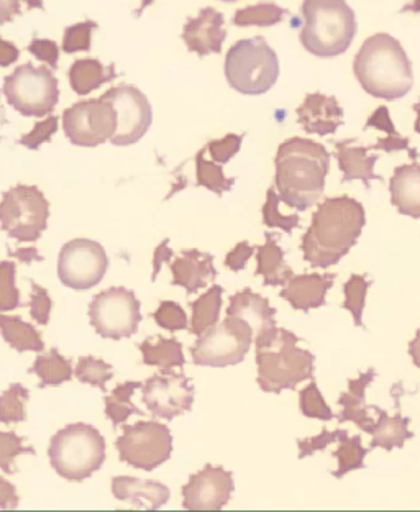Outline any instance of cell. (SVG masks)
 <instances>
[{
    "label": "cell",
    "instance_id": "7a4b0ae2",
    "mask_svg": "<svg viewBox=\"0 0 420 512\" xmlns=\"http://www.w3.org/2000/svg\"><path fill=\"white\" fill-rule=\"evenodd\" d=\"M274 166V188L281 202L302 212L319 202L330 168V153L322 143L289 138L279 145Z\"/></svg>",
    "mask_w": 420,
    "mask_h": 512
},
{
    "label": "cell",
    "instance_id": "11a10c76",
    "mask_svg": "<svg viewBox=\"0 0 420 512\" xmlns=\"http://www.w3.org/2000/svg\"><path fill=\"white\" fill-rule=\"evenodd\" d=\"M19 503L17 488L10 481L5 480L4 476H0V509H17Z\"/></svg>",
    "mask_w": 420,
    "mask_h": 512
},
{
    "label": "cell",
    "instance_id": "7dc6e473",
    "mask_svg": "<svg viewBox=\"0 0 420 512\" xmlns=\"http://www.w3.org/2000/svg\"><path fill=\"white\" fill-rule=\"evenodd\" d=\"M153 319L161 329L176 332V330H186L189 327L188 316L183 307L178 302L161 301L160 307L153 312Z\"/></svg>",
    "mask_w": 420,
    "mask_h": 512
},
{
    "label": "cell",
    "instance_id": "7bdbcfd3",
    "mask_svg": "<svg viewBox=\"0 0 420 512\" xmlns=\"http://www.w3.org/2000/svg\"><path fill=\"white\" fill-rule=\"evenodd\" d=\"M299 407H301L302 416L309 419H319V421L329 422L334 419V412L325 403L324 396L320 394L319 386L314 378L311 384L302 389L299 393Z\"/></svg>",
    "mask_w": 420,
    "mask_h": 512
},
{
    "label": "cell",
    "instance_id": "6f0895ef",
    "mask_svg": "<svg viewBox=\"0 0 420 512\" xmlns=\"http://www.w3.org/2000/svg\"><path fill=\"white\" fill-rule=\"evenodd\" d=\"M20 14H22L20 0H0V25L12 22Z\"/></svg>",
    "mask_w": 420,
    "mask_h": 512
},
{
    "label": "cell",
    "instance_id": "1f68e13d",
    "mask_svg": "<svg viewBox=\"0 0 420 512\" xmlns=\"http://www.w3.org/2000/svg\"><path fill=\"white\" fill-rule=\"evenodd\" d=\"M366 128H376L386 133V138H379L375 145H370V150L384 151V153H394V151H407L411 155L412 160L419 158L416 148H411L409 138L402 137L398 132V128L394 127L391 115H389L388 107L381 106L371 114L370 119L366 120Z\"/></svg>",
    "mask_w": 420,
    "mask_h": 512
},
{
    "label": "cell",
    "instance_id": "d6986e66",
    "mask_svg": "<svg viewBox=\"0 0 420 512\" xmlns=\"http://www.w3.org/2000/svg\"><path fill=\"white\" fill-rule=\"evenodd\" d=\"M297 122L304 132L327 137L334 135L343 125V109L334 96L320 92L307 94L301 106L297 107Z\"/></svg>",
    "mask_w": 420,
    "mask_h": 512
},
{
    "label": "cell",
    "instance_id": "816d5d0a",
    "mask_svg": "<svg viewBox=\"0 0 420 512\" xmlns=\"http://www.w3.org/2000/svg\"><path fill=\"white\" fill-rule=\"evenodd\" d=\"M32 283V294H30V317H32L38 325H48L50 322L51 309H53V301H51L50 294L40 284Z\"/></svg>",
    "mask_w": 420,
    "mask_h": 512
},
{
    "label": "cell",
    "instance_id": "e0dca14e",
    "mask_svg": "<svg viewBox=\"0 0 420 512\" xmlns=\"http://www.w3.org/2000/svg\"><path fill=\"white\" fill-rule=\"evenodd\" d=\"M235 483L232 471L206 465L183 486V506L191 511H219L229 504Z\"/></svg>",
    "mask_w": 420,
    "mask_h": 512
},
{
    "label": "cell",
    "instance_id": "681fc988",
    "mask_svg": "<svg viewBox=\"0 0 420 512\" xmlns=\"http://www.w3.org/2000/svg\"><path fill=\"white\" fill-rule=\"evenodd\" d=\"M58 124H60V120L55 115H51L42 122H37L32 132H28L27 135L20 138V145L28 150H38L43 143L50 142L53 135L58 132Z\"/></svg>",
    "mask_w": 420,
    "mask_h": 512
},
{
    "label": "cell",
    "instance_id": "7c38bea8",
    "mask_svg": "<svg viewBox=\"0 0 420 512\" xmlns=\"http://www.w3.org/2000/svg\"><path fill=\"white\" fill-rule=\"evenodd\" d=\"M115 447L120 462L137 470L153 471L168 462L173 453V434L168 426L156 421H140L124 427Z\"/></svg>",
    "mask_w": 420,
    "mask_h": 512
},
{
    "label": "cell",
    "instance_id": "be15d7a7",
    "mask_svg": "<svg viewBox=\"0 0 420 512\" xmlns=\"http://www.w3.org/2000/svg\"><path fill=\"white\" fill-rule=\"evenodd\" d=\"M27 2L28 10L38 9L43 10L45 9V5H43V0H25Z\"/></svg>",
    "mask_w": 420,
    "mask_h": 512
},
{
    "label": "cell",
    "instance_id": "f5cc1de1",
    "mask_svg": "<svg viewBox=\"0 0 420 512\" xmlns=\"http://www.w3.org/2000/svg\"><path fill=\"white\" fill-rule=\"evenodd\" d=\"M28 53H32L38 61L48 64L51 69L58 68V60H60V46L53 40H42L35 38L28 45Z\"/></svg>",
    "mask_w": 420,
    "mask_h": 512
},
{
    "label": "cell",
    "instance_id": "94428289",
    "mask_svg": "<svg viewBox=\"0 0 420 512\" xmlns=\"http://www.w3.org/2000/svg\"><path fill=\"white\" fill-rule=\"evenodd\" d=\"M409 355H411L412 363L420 368V329L417 330L416 337L409 343Z\"/></svg>",
    "mask_w": 420,
    "mask_h": 512
},
{
    "label": "cell",
    "instance_id": "60d3db41",
    "mask_svg": "<svg viewBox=\"0 0 420 512\" xmlns=\"http://www.w3.org/2000/svg\"><path fill=\"white\" fill-rule=\"evenodd\" d=\"M74 376L81 383L91 384L94 388H99L105 393L107 391L105 386H107V381L114 376V370H112V365L105 363L101 358L87 355V357L79 358L76 370H74Z\"/></svg>",
    "mask_w": 420,
    "mask_h": 512
},
{
    "label": "cell",
    "instance_id": "9c48e42d",
    "mask_svg": "<svg viewBox=\"0 0 420 512\" xmlns=\"http://www.w3.org/2000/svg\"><path fill=\"white\" fill-rule=\"evenodd\" d=\"M50 219V202L37 186L17 184L2 194L0 227L19 242H37Z\"/></svg>",
    "mask_w": 420,
    "mask_h": 512
},
{
    "label": "cell",
    "instance_id": "603a6c76",
    "mask_svg": "<svg viewBox=\"0 0 420 512\" xmlns=\"http://www.w3.org/2000/svg\"><path fill=\"white\" fill-rule=\"evenodd\" d=\"M112 494L117 501H125L138 508L160 509L168 503L171 491L160 481L115 476L112 480Z\"/></svg>",
    "mask_w": 420,
    "mask_h": 512
},
{
    "label": "cell",
    "instance_id": "b9f144b4",
    "mask_svg": "<svg viewBox=\"0 0 420 512\" xmlns=\"http://www.w3.org/2000/svg\"><path fill=\"white\" fill-rule=\"evenodd\" d=\"M279 197L276 188L268 189L266 192V202L263 206V224L270 229H279L286 234H293V230L301 227V217L299 214L283 215L279 212Z\"/></svg>",
    "mask_w": 420,
    "mask_h": 512
},
{
    "label": "cell",
    "instance_id": "5b68a950",
    "mask_svg": "<svg viewBox=\"0 0 420 512\" xmlns=\"http://www.w3.org/2000/svg\"><path fill=\"white\" fill-rule=\"evenodd\" d=\"M301 43L311 55L335 58L345 53L357 35V17L345 0H304Z\"/></svg>",
    "mask_w": 420,
    "mask_h": 512
},
{
    "label": "cell",
    "instance_id": "f35d334b",
    "mask_svg": "<svg viewBox=\"0 0 420 512\" xmlns=\"http://www.w3.org/2000/svg\"><path fill=\"white\" fill-rule=\"evenodd\" d=\"M30 391L22 384H10V388L0 394V424H19L27 421V404Z\"/></svg>",
    "mask_w": 420,
    "mask_h": 512
},
{
    "label": "cell",
    "instance_id": "f546056e",
    "mask_svg": "<svg viewBox=\"0 0 420 512\" xmlns=\"http://www.w3.org/2000/svg\"><path fill=\"white\" fill-rule=\"evenodd\" d=\"M140 352L143 355V363L147 366H156L160 371L183 368L186 358L183 353V343L171 337H153L140 343Z\"/></svg>",
    "mask_w": 420,
    "mask_h": 512
},
{
    "label": "cell",
    "instance_id": "44dd1931",
    "mask_svg": "<svg viewBox=\"0 0 420 512\" xmlns=\"http://www.w3.org/2000/svg\"><path fill=\"white\" fill-rule=\"evenodd\" d=\"M337 275L334 273H309V275H294L284 284L279 296L289 302V306L296 311L309 312L312 309H319L325 306V298L332 286H334Z\"/></svg>",
    "mask_w": 420,
    "mask_h": 512
},
{
    "label": "cell",
    "instance_id": "03108f58",
    "mask_svg": "<svg viewBox=\"0 0 420 512\" xmlns=\"http://www.w3.org/2000/svg\"><path fill=\"white\" fill-rule=\"evenodd\" d=\"M222 2H237V0H222Z\"/></svg>",
    "mask_w": 420,
    "mask_h": 512
},
{
    "label": "cell",
    "instance_id": "e575fe53",
    "mask_svg": "<svg viewBox=\"0 0 420 512\" xmlns=\"http://www.w3.org/2000/svg\"><path fill=\"white\" fill-rule=\"evenodd\" d=\"M28 373L40 378V388L60 386L73 378V365L56 348H51L50 352L38 355Z\"/></svg>",
    "mask_w": 420,
    "mask_h": 512
},
{
    "label": "cell",
    "instance_id": "c3c4849f",
    "mask_svg": "<svg viewBox=\"0 0 420 512\" xmlns=\"http://www.w3.org/2000/svg\"><path fill=\"white\" fill-rule=\"evenodd\" d=\"M348 430H334L329 432L327 429H322L317 437H307V439L297 440V447H299V460L311 457L315 452H324L325 448L329 447L334 442H340L343 437H347Z\"/></svg>",
    "mask_w": 420,
    "mask_h": 512
},
{
    "label": "cell",
    "instance_id": "f6af8a7d",
    "mask_svg": "<svg viewBox=\"0 0 420 512\" xmlns=\"http://www.w3.org/2000/svg\"><path fill=\"white\" fill-rule=\"evenodd\" d=\"M22 453H32L35 455L33 447L25 445V439L19 437L15 432H2L0 430V470L7 475L17 473L15 467V458Z\"/></svg>",
    "mask_w": 420,
    "mask_h": 512
},
{
    "label": "cell",
    "instance_id": "9f6ffc18",
    "mask_svg": "<svg viewBox=\"0 0 420 512\" xmlns=\"http://www.w3.org/2000/svg\"><path fill=\"white\" fill-rule=\"evenodd\" d=\"M20 58V50L12 42H7L0 37V68H7L17 63Z\"/></svg>",
    "mask_w": 420,
    "mask_h": 512
},
{
    "label": "cell",
    "instance_id": "f1b7e54d",
    "mask_svg": "<svg viewBox=\"0 0 420 512\" xmlns=\"http://www.w3.org/2000/svg\"><path fill=\"white\" fill-rule=\"evenodd\" d=\"M119 74L115 71L114 64L105 66L99 60L86 58V60L74 61L69 68V86L78 96H87L104 84L114 81Z\"/></svg>",
    "mask_w": 420,
    "mask_h": 512
},
{
    "label": "cell",
    "instance_id": "ab89813d",
    "mask_svg": "<svg viewBox=\"0 0 420 512\" xmlns=\"http://www.w3.org/2000/svg\"><path fill=\"white\" fill-rule=\"evenodd\" d=\"M373 281L366 279L363 275H352L347 283L343 284V293H345V302L343 309L350 312L353 316V322L357 327H363V312L366 306V294Z\"/></svg>",
    "mask_w": 420,
    "mask_h": 512
},
{
    "label": "cell",
    "instance_id": "4316f807",
    "mask_svg": "<svg viewBox=\"0 0 420 512\" xmlns=\"http://www.w3.org/2000/svg\"><path fill=\"white\" fill-rule=\"evenodd\" d=\"M266 242L256 247V276L263 278L265 286H284L293 278L294 271L284 261V250L279 247L278 235L266 232Z\"/></svg>",
    "mask_w": 420,
    "mask_h": 512
},
{
    "label": "cell",
    "instance_id": "277c9868",
    "mask_svg": "<svg viewBox=\"0 0 420 512\" xmlns=\"http://www.w3.org/2000/svg\"><path fill=\"white\" fill-rule=\"evenodd\" d=\"M299 342L294 332L278 325L256 335V381L265 393L296 389L297 384L314 378L315 355L297 347Z\"/></svg>",
    "mask_w": 420,
    "mask_h": 512
},
{
    "label": "cell",
    "instance_id": "8992f818",
    "mask_svg": "<svg viewBox=\"0 0 420 512\" xmlns=\"http://www.w3.org/2000/svg\"><path fill=\"white\" fill-rule=\"evenodd\" d=\"M48 457L61 478L84 481L104 465L105 440L96 427L69 424L51 437Z\"/></svg>",
    "mask_w": 420,
    "mask_h": 512
},
{
    "label": "cell",
    "instance_id": "cb8c5ba5",
    "mask_svg": "<svg viewBox=\"0 0 420 512\" xmlns=\"http://www.w3.org/2000/svg\"><path fill=\"white\" fill-rule=\"evenodd\" d=\"M375 368H370L366 373H361L357 380H348V393H342L338 398V404L342 406V412L338 416V422L352 421L366 434H373L376 421L371 419L366 406V388L376 380Z\"/></svg>",
    "mask_w": 420,
    "mask_h": 512
},
{
    "label": "cell",
    "instance_id": "91938a15",
    "mask_svg": "<svg viewBox=\"0 0 420 512\" xmlns=\"http://www.w3.org/2000/svg\"><path fill=\"white\" fill-rule=\"evenodd\" d=\"M10 256L19 258L22 263L30 265L32 261H43V256L38 253L37 248H22L19 252H10Z\"/></svg>",
    "mask_w": 420,
    "mask_h": 512
},
{
    "label": "cell",
    "instance_id": "30bf717a",
    "mask_svg": "<svg viewBox=\"0 0 420 512\" xmlns=\"http://www.w3.org/2000/svg\"><path fill=\"white\" fill-rule=\"evenodd\" d=\"M252 327L245 320L227 316L197 337L191 348L192 362L197 366H225L242 363L253 343Z\"/></svg>",
    "mask_w": 420,
    "mask_h": 512
},
{
    "label": "cell",
    "instance_id": "4fadbf2b",
    "mask_svg": "<svg viewBox=\"0 0 420 512\" xmlns=\"http://www.w3.org/2000/svg\"><path fill=\"white\" fill-rule=\"evenodd\" d=\"M117 125V110L102 97L76 102L63 112L64 135L76 147L94 148L110 142Z\"/></svg>",
    "mask_w": 420,
    "mask_h": 512
},
{
    "label": "cell",
    "instance_id": "f907efd6",
    "mask_svg": "<svg viewBox=\"0 0 420 512\" xmlns=\"http://www.w3.org/2000/svg\"><path fill=\"white\" fill-rule=\"evenodd\" d=\"M243 135H235V133H229L220 140H212L207 143V151H209L212 160L219 165H225L232 160L233 156L237 155L240 148H242Z\"/></svg>",
    "mask_w": 420,
    "mask_h": 512
},
{
    "label": "cell",
    "instance_id": "5bb4252c",
    "mask_svg": "<svg viewBox=\"0 0 420 512\" xmlns=\"http://www.w3.org/2000/svg\"><path fill=\"white\" fill-rule=\"evenodd\" d=\"M109 270V256L101 243L89 238H74L64 243L58 256V278L74 291L92 289Z\"/></svg>",
    "mask_w": 420,
    "mask_h": 512
},
{
    "label": "cell",
    "instance_id": "3957f363",
    "mask_svg": "<svg viewBox=\"0 0 420 512\" xmlns=\"http://www.w3.org/2000/svg\"><path fill=\"white\" fill-rule=\"evenodd\" d=\"M353 73L370 96L398 101L414 86L412 63L398 38L376 33L365 40L353 61Z\"/></svg>",
    "mask_w": 420,
    "mask_h": 512
},
{
    "label": "cell",
    "instance_id": "484cf974",
    "mask_svg": "<svg viewBox=\"0 0 420 512\" xmlns=\"http://www.w3.org/2000/svg\"><path fill=\"white\" fill-rule=\"evenodd\" d=\"M391 204L399 214L409 215L412 219H420V165L398 166L393 178L389 181Z\"/></svg>",
    "mask_w": 420,
    "mask_h": 512
},
{
    "label": "cell",
    "instance_id": "e7e4bbea",
    "mask_svg": "<svg viewBox=\"0 0 420 512\" xmlns=\"http://www.w3.org/2000/svg\"><path fill=\"white\" fill-rule=\"evenodd\" d=\"M414 110H416L417 114L416 124H414V130H416V133H419L420 135V101L417 102L416 106H414Z\"/></svg>",
    "mask_w": 420,
    "mask_h": 512
},
{
    "label": "cell",
    "instance_id": "ee69618b",
    "mask_svg": "<svg viewBox=\"0 0 420 512\" xmlns=\"http://www.w3.org/2000/svg\"><path fill=\"white\" fill-rule=\"evenodd\" d=\"M17 266L14 261H0V312H10L27 306L20 301V293L15 286Z\"/></svg>",
    "mask_w": 420,
    "mask_h": 512
},
{
    "label": "cell",
    "instance_id": "7402d4cb",
    "mask_svg": "<svg viewBox=\"0 0 420 512\" xmlns=\"http://www.w3.org/2000/svg\"><path fill=\"white\" fill-rule=\"evenodd\" d=\"M335 158L338 168L342 171V183L363 181L366 189H370L371 181H383V176L375 173V165L379 155H368L370 148L360 145L358 140L348 138L335 142Z\"/></svg>",
    "mask_w": 420,
    "mask_h": 512
},
{
    "label": "cell",
    "instance_id": "680465c9",
    "mask_svg": "<svg viewBox=\"0 0 420 512\" xmlns=\"http://www.w3.org/2000/svg\"><path fill=\"white\" fill-rule=\"evenodd\" d=\"M169 238H166L165 242L161 243L160 247L156 248L155 256H153V281H155L156 276L160 275L161 265L166 263V261L171 260V256H173V250L168 247Z\"/></svg>",
    "mask_w": 420,
    "mask_h": 512
},
{
    "label": "cell",
    "instance_id": "ffe728a7",
    "mask_svg": "<svg viewBox=\"0 0 420 512\" xmlns=\"http://www.w3.org/2000/svg\"><path fill=\"white\" fill-rule=\"evenodd\" d=\"M173 286H181L186 289L188 296L197 293L199 289L206 288L217 278V270L214 266V256L201 252L197 248L183 250L176 260L169 263Z\"/></svg>",
    "mask_w": 420,
    "mask_h": 512
},
{
    "label": "cell",
    "instance_id": "6125c7cd",
    "mask_svg": "<svg viewBox=\"0 0 420 512\" xmlns=\"http://www.w3.org/2000/svg\"><path fill=\"white\" fill-rule=\"evenodd\" d=\"M406 12H411V14H420V0H412L411 4L404 5L401 9V14H406Z\"/></svg>",
    "mask_w": 420,
    "mask_h": 512
},
{
    "label": "cell",
    "instance_id": "8fae6325",
    "mask_svg": "<svg viewBox=\"0 0 420 512\" xmlns=\"http://www.w3.org/2000/svg\"><path fill=\"white\" fill-rule=\"evenodd\" d=\"M89 320L102 339H130L142 322V304L130 289H105L92 298Z\"/></svg>",
    "mask_w": 420,
    "mask_h": 512
},
{
    "label": "cell",
    "instance_id": "6da1fadb",
    "mask_svg": "<svg viewBox=\"0 0 420 512\" xmlns=\"http://www.w3.org/2000/svg\"><path fill=\"white\" fill-rule=\"evenodd\" d=\"M365 224V207L353 197H327L312 214L311 227L302 237L304 260L312 268L329 270L357 245Z\"/></svg>",
    "mask_w": 420,
    "mask_h": 512
},
{
    "label": "cell",
    "instance_id": "836d02e7",
    "mask_svg": "<svg viewBox=\"0 0 420 512\" xmlns=\"http://www.w3.org/2000/svg\"><path fill=\"white\" fill-rule=\"evenodd\" d=\"M142 386L143 384L138 381H125L120 383L109 396H105V416L112 422L114 429H117L120 424H125L132 414H138V416L145 414L132 403L133 394L137 393L138 389H142Z\"/></svg>",
    "mask_w": 420,
    "mask_h": 512
},
{
    "label": "cell",
    "instance_id": "52a82bcc",
    "mask_svg": "<svg viewBox=\"0 0 420 512\" xmlns=\"http://www.w3.org/2000/svg\"><path fill=\"white\" fill-rule=\"evenodd\" d=\"M225 78L240 94L261 96L278 81V55L263 37L240 40L225 56Z\"/></svg>",
    "mask_w": 420,
    "mask_h": 512
},
{
    "label": "cell",
    "instance_id": "ba28073f",
    "mask_svg": "<svg viewBox=\"0 0 420 512\" xmlns=\"http://www.w3.org/2000/svg\"><path fill=\"white\" fill-rule=\"evenodd\" d=\"M5 99L23 117L42 119L60 102V84L53 69L25 63L4 81Z\"/></svg>",
    "mask_w": 420,
    "mask_h": 512
},
{
    "label": "cell",
    "instance_id": "bcb514c9",
    "mask_svg": "<svg viewBox=\"0 0 420 512\" xmlns=\"http://www.w3.org/2000/svg\"><path fill=\"white\" fill-rule=\"evenodd\" d=\"M97 23L94 20L78 23L73 27L64 30L63 51L64 53H78V51H89L92 45V32L96 30Z\"/></svg>",
    "mask_w": 420,
    "mask_h": 512
},
{
    "label": "cell",
    "instance_id": "8d00e7d4",
    "mask_svg": "<svg viewBox=\"0 0 420 512\" xmlns=\"http://www.w3.org/2000/svg\"><path fill=\"white\" fill-rule=\"evenodd\" d=\"M368 452L370 450L361 445L360 435H355V437L347 435V437H343L337 450L332 452V457L338 460V468L332 475L340 480L350 471L365 468V457L368 455Z\"/></svg>",
    "mask_w": 420,
    "mask_h": 512
},
{
    "label": "cell",
    "instance_id": "4dcf8cb0",
    "mask_svg": "<svg viewBox=\"0 0 420 512\" xmlns=\"http://www.w3.org/2000/svg\"><path fill=\"white\" fill-rule=\"evenodd\" d=\"M0 334L2 339L19 353H40L45 350L42 334L20 317L5 316L0 312Z\"/></svg>",
    "mask_w": 420,
    "mask_h": 512
},
{
    "label": "cell",
    "instance_id": "d4e9b609",
    "mask_svg": "<svg viewBox=\"0 0 420 512\" xmlns=\"http://www.w3.org/2000/svg\"><path fill=\"white\" fill-rule=\"evenodd\" d=\"M227 316L245 320L256 335L263 334L265 330L278 325L274 319L276 309L270 306V301L260 294L253 293L250 288L233 294L227 307Z\"/></svg>",
    "mask_w": 420,
    "mask_h": 512
},
{
    "label": "cell",
    "instance_id": "ac0fdd59",
    "mask_svg": "<svg viewBox=\"0 0 420 512\" xmlns=\"http://www.w3.org/2000/svg\"><path fill=\"white\" fill-rule=\"evenodd\" d=\"M227 38L224 14L214 7H206L197 17L189 19L184 25L183 40L192 53L204 58L207 55L220 53Z\"/></svg>",
    "mask_w": 420,
    "mask_h": 512
},
{
    "label": "cell",
    "instance_id": "2e32d148",
    "mask_svg": "<svg viewBox=\"0 0 420 512\" xmlns=\"http://www.w3.org/2000/svg\"><path fill=\"white\" fill-rule=\"evenodd\" d=\"M101 97L117 110L119 125L110 140L112 145L130 147L147 135L148 128L153 122V110L148 97L138 87L120 84L109 89Z\"/></svg>",
    "mask_w": 420,
    "mask_h": 512
},
{
    "label": "cell",
    "instance_id": "d6a6232c",
    "mask_svg": "<svg viewBox=\"0 0 420 512\" xmlns=\"http://www.w3.org/2000/svg\"><path fill=\"white\" fill-rule=\"evenodd\" d=\"M222 296L224 288L219 284L210 286L207 293L202 294L201 298L194 302H189L192 309L191 329H188L192 335L204 334L212 325L219 322L220 311H222Z\"/></svg>",
    "mask_w": 420,
    "mask_h": 512
},
{
    "label": "cell",
    "instance_id": "74e56055",
    "mask_svg": "<svg viewBox=\"0 0 420 512\" xmlns=\"http://www.w3.org/2000/svg\"><path fill=\"white\" fill-rule=\"evenodd\" d=\"M204 153H206V150H201L196 156L197 186L209 189L220 197L224 192L233 188L235 178H227L222 165L215 163V161L206 160Z\"/></svg>",
    "mask_w": 420,
    "mask_h": 512
},
{
    "label": "cell",
    "instance_id": "9a60e30c",
    "mask_svg": "<svg viewBox=\"0 0 420 512\" xmlns=\"http://www.w3.org/2000/svg\"><path fill=\"white\" fill-rule=\"evenodd\" d=\"M188 376L176 371H160L143 383V404L148 407L151 416L156 419L173 421L191 411L196 388Z\"/></svg>",
    "mask_w": 420,
    "mask_h": 512
},
{
    "label": "cell",
    "instance_id": "db71d44e",
    "mask_svg": "<svg viewBox=\"0 0 420 512\" xmlns=\"http://www.w3.org/2000/svg\"><path fill=\"white\" fill-rule=\"evenodd\" d=\"M256 248L252 247L248 242H240L237 247L233 248L229 255L225 256V266L229 270L238 271L245 270L247 263L253 255H255Z\"/></svg>",
    "mask_w": 420,
    "mask_h": 512
},
{
    "label": "cell",
    "instance_id": "d590c367",
    "mask_svg": "<svg viewBox=\"0 0 420 512\" xmlns=\"http://www.w3.org/2000/svg\"><path fill=\"white\" fill-rule=\"evenodd\" d=\"M286 14H288V10L283 7L273 4V2H265V4L238 9L233 15V23L237 27H273L276 23L283 22Z\"/></svg>",
    "mask_w": 420,
    "mask_h": 512
},
{
    "label": "cell",
    "instance_id": "83f0119b",
    "mask_svg": "<svg viewBox=\"0 0 420 512\" xmlns=\"http://www.w3.org/2000/svg\"><path fill=\"white\" fill-rule=\"evenodd\" d=\"M371 411L378 414L375 430H373V440H371L368 450L375 448H384L386 452H391L394 448H402L406 444V440L412 439L414 434L409 430L411 419L404 417L399 411L396 416H389L388 412L378 406H370Z\"/></svg>",
    "mask_w": 420,
    "mask_h": 512
}]
</instances>
